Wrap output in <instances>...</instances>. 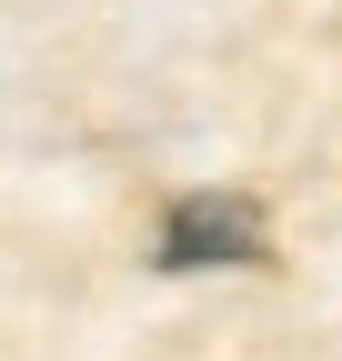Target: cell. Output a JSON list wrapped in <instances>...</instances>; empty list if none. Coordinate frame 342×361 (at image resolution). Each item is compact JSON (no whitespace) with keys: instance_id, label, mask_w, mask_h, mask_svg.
<instances>
[{"instance_id":"6da1fadb","label":"cell","mask_w":342,"mask_h":361,"mask_svg":"<svg viewBox=\"0 0 342 361\" xmlns=\"http://www.w3.org/2000/svg\"><path fill=\"white\" fill-rule=\"evenodd\" d=\"M161 271H262L272 231H262V201L252 191H182L161 211Z\"/></svg>"}]
</instances>
